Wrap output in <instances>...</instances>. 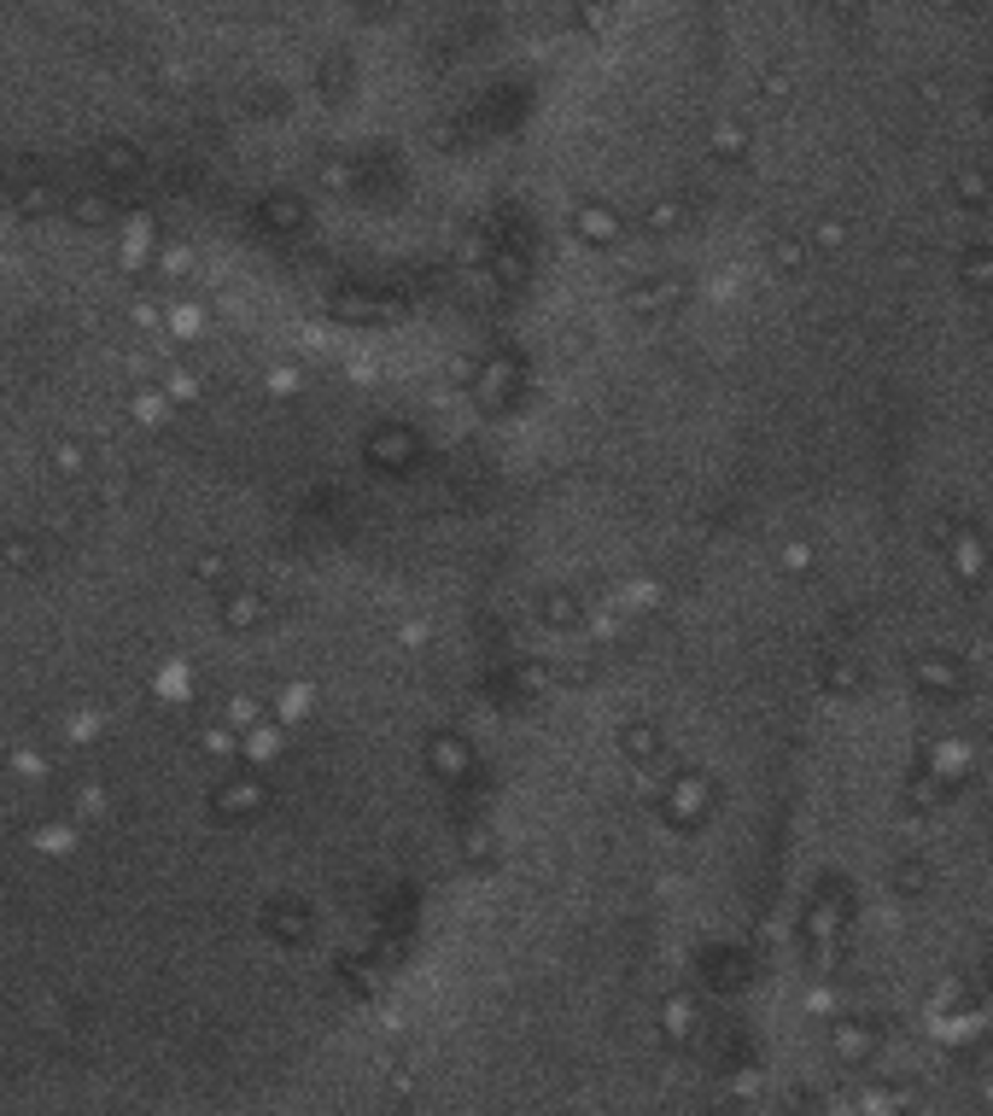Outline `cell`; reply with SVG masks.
Listing matches in <instances>:
<instances>
[{
    "label": "cell",
    "instance_id": "6da1fadb",
    "mask_svg": "<svg viewBox=\"0 0 993 1116\" xmlns=\"http://www.w3.org/2000/svg\"><path fill=\"white\" fill-rule=\"evenodd\" d=\"M935 538L947 544V562H953V573H958L965 585H982V579H988V544H982V532H976L970 520L958 527L953 515H941V520H935Z\"/></svg>",
    "mask_w": 993,
    "mask_h": 1116
},
{
    "label": "cell",
    "instance_id": "7a4b0ae2",
    "mask_svg": "<svg viewBox=\"0 0 993 1116\" xmlns=\"http://www.w3.org/2000/svg\"><path fill=\"white\" fill-rule=\"evenodd\" d=\"M661 813L672 819V824H701L707 813H713V784H707L701 772H678L672 784L661 789Z\"/></svg>",
    "mask_w": 993,
    "mask_h": 1116
},
{
    "label": "cell",
    "instance_id": "3957f363",
    "mask_svg": "<svg viewBox=\"0 0 993 1116\" xmlns=\"http://www.w3.org/2000/svg\"><path fill=\"white\" fill-rule=\"evenodd\" d=\"M912 679H918L923 696H935V702H953V696H965V690H970V672L958 667L953 655H941V649L918 655V661H912Z\"/></svg>",
    "mask_w": 993,
    "mask_h": 1116
},
{
    "label": "cell",
    "instance_id": "277c9868",
    "mask_svg": "<svg viewBox=\"0 0 993 1116\" xmlns=\"http://www.w3.org/2000/svg\"><path fill=\"white\" fill-rule=\"evenodd\" d=\"M574 234H579V240H591V246H619V240H626V223H619L614 205L584 199V205H574Z\"/></svg>",
    "mask_w": 993,
    "mask_h": 1116
},
{
    "label": "cell",
    "instance_id": "5b68a950",
    "mask_svg": "<svg viewBox=\"0 0 993 1116\" xmlns=\"http://www.w3.org/2000/svg\"><path fill=\"white\" fill-rule=\"evenodd\" d=\"M468 386H474V398L485 403V410H503V403H515V392H520V368L515 363H480L474 375H468Z\"/></svg>",
    "mask_w": 993,
    "mask_h": 1116
},
{
    "label": "cell",
    "instance_id": "8992f818",
    "mask_svg": "<svg viewBox=\"0 0 993 1116\" xmlns=\"http://www.w3.org/2000/svg\"><path fill=\"white\" fill-rule=\"evenodd\" d=\"M427 766L439 772V777H450V784H462L468 772H474V749H468V737H433L427 742Z\"/></svg>",
    "mask_w": 993,
    "mask_h": 1116
},
{
    "label": "cell",
    "instance_id": "52a82bcc",
    "mask_svg": "<svg viewBox=\"0 0 993 1116\" xmlns=\"http://www.w3.org/2000/svg\"><path fill=\"white\" fill-rule=\"evenodd\" d=\"M537 620L555 625V632H579V625H591V614H584V602L574 597V590H544V597H537Z\"/></svg>",
    "mask_w": 993,
    "mask_h": 1116
},
{
    "label": "cell",
    "instance_id": "ba28073f",
    "mask_svg": "<svg viewBox=\"0 0 993 1116\" xmlns=\"http://www.w3.org/2000/svg\"><path fill=\"white\" fill-rule=\"evenodd\" d=\"M923 772L941 777V784H958V777L970 772V742L965 737H941L930 749V760H923Z\"/></svg>",
    "mask_w": 993,
    "mask_h": 1116
},
{
    "label": "cell",
    "instance_id": "9c48e42d",
    "mask_svg": "<svg viewBox=\"0 0 993 1116\" xmlns=\"http://www.w3.org/2000/svg\"><path fill=\"white\" fill-rule=\"evenodd\" d=\"M678 298H684V281H678V275H666V281H649V286H631V293H626V304H631L637 316H666V310H672V304H678Z\"/></svg>",
    "mask_w": 993,
    "mask_h": 1116
},
{
    "label": "cell",
    "instance_id": "30bf717a",
    "mask_svg": "<svg viewBox=\"0 0 993 1116\" xmlns=\"http://www.w3.org/2000/svg\"><path fill=\"white\" fill-rule=\"evenodd\" d=\"M619 754H626L631 766H649V760L666 754V737L654 731L649 719H637V725H626V731H619Z\"/></svg>",
    "mask_w": 993,
    "mask_h": 1116
},
{
    "label": "cell",
    "instance_id": "8fae6325",
    "mask_svg": "<svg viewBox=\"0 0 993 1116\" xmlns=\"http://www.w3.org/2000/svg\"><path fill=\"white\" fill-rule=\"evenodd\" d=\"M953 199H958V205H970V211H988L993 205V176L988 171H958L953 176Z\"/></svg>",
    "mask_w": 993,
    "mask_h": 1116
},
{
    "label": "cell",
    "instance_id": "7c38bea8",
    "mask_svg": "<svg viewBox=\"0 0 993 1116\" xmlns=\"http://www.w3.org/2000/svg\"><path fill=\"white\" fill-rule=\"evenodd\" d=\"M958 275H965V286H970V293L993 298V251H988V246H970L965 258H958Z\"/></svg>",
    "mask_w": 993,
    "mask_h": 1116
},
{
    "label": "cell",
    "instance_id": "4fadbf2b",
    "mask_svg": "<svg viewBox=\"0 0 993 1116\" xmlns=\"http://www.w3.org/2000/svg\"><path fill=\"white\" fill-rule=\"evenodd\" d=\"M661 1011H666V1035H684V1041H689V1035L701 1029V1006L689 1000V994H672Z\"/></svg>",
    "mask_w": 993,
    "mask_h": 1116
},
{
    "label": "cell",
    "instance_id": "5bb4252c",
    "mask_svg": "<svg viewBox=\"0 0 993 1116\" xmlns=\"http://www.w3.org/2000/svg\"><path fill=\"white\" fill-rule=\"evenodd\" d=\"M748 146H754V134H748L743 124H713V158L743 164V158H748Z\"/></svg>",
    "mask_w": 993,
    "mask_h": 1116
},
{
    "label": "cell",
    "instance_id": "9a60e30c",
    "mask_svg": "<svg viewBox=\"0 0 993 1116\" xmlns=\"http://www.w3.org/2000/svg\"><path fill=\"white\" fill-rule=\"evenodd\" d=\"M818 679L830 684L836 696H853V690H860V667L841 661V655H824V661H818Z\"/></svg>",
    "mask_w": 993,
    "mask_h": 1116
},
{
    "label": "cell",
    "instance_id": "2e32d148",
    "mask_svg": "<svg viewBox=\"0 0 993 1116\" xmlns=\"http://www.w3.org/2000/svg\"><path fill=\"white\" fill-rule=\"evenodd\" d=\"M497 831H485V824H474V831H462V859H474V866H497Z\"/></svg>",
    "mask_w": 993,
    "mask_h": 1116
},
{
    "label": "cell",
    "instance_id": "e0dca14e",
    "mask_svg": "<svg viewBox=\"0 0 993 1116\" xmlns=\"http://www.w3.org/2000/svg\"><path fill=\"white\" fill-rule=\"evenodd\" d=\"M684 216H689L684 199H661V205L643 211V228H649V234H672V228H684Z\"/></svg>",
    "mask_w": 993,
    "mask_h": 1116
},
{
    "label": "cell",
    "instance_id": "ac0fdd59",
    "mask_svg": "<svg viewBox=\"0 0 993 1116\" xmlns=\"http://www.w3.org/2000/svg\"><path fill=\"white\" fill-rule=\"evenodd\" d=\"M375 456H380V462H410V456H415V438L398 433V427H386V433H375Z\"/></svg>",
    "mask_w": 993,
    "mask_h": 1116
},
{
    "label": "cell",
    "instance_id": "d6986e66",
    "mask_svg": "<svg viewBox=\"0 0 993 1116\" xmlns=\"http://www.w3.org/2000/svg\"><path fill=\"white\" fill-rule=\"evenodd\" d=\"M766 258L778 263L783 275H801V269H806V246H801V240H789V234H783V240H771V246H766Z\"/></svg>",
    "mask_w": 993,
    "mask_h": 1116
},
{
    "label": "cell",
    "instance_id": "ffe728a7",
    "mask_svg": "<svg viewBox=\"0 0 993 1116\" xmlns=\"http://www.w3.org/2000/svg\"><path fill=\"white\" fill-rule=\"evenodd\" d=\"M754 94H760V106H783V99L795 94V82H789V71H760Z\"/></svg>",
    "mask_w": 993,
    "mask_h": 1116
},
{
    "label": "cell",
    "instance_id": "44dd1931",
    "mask_svg": "<svg viewBox=\"0 0 993 1116\" xmlns=\"http://www.w3.org/2000/svg\"><path fill=\"white\" fill-rule=\"evenodd\" d=\"M895 889L900 894H923V889H930V866H923V859H900V866H895Z\"/></svg>",
    "mask_w": 993,
    "mask_h": 1116
},
{
    "label": "cell",
    "instance_id": "7402d4cb",
    "mask_svg": "<svg viewBox=\"0 0 993 1116\" xmlns=\"http://www.w3.org/2000/svg\"><path fill=\"white\" fill-rule=\"evenodd\" d=\"M258 614H263V602L251 597V590H240V597L228 602V625H251V620H258Z\"/></svg>",
    "mask_w": 993,
    "mask_h": 1116
},
{
    "label": "cell",
    "instance_id": "603a6c76",
    "mask_svg": "<svg viewBox=\"0 0 993 1116\" xmlns=\"http://www.w3.org/2000/svg\"><path fill=\"white\" fill-rule=\"evenodd\" d=\"M778 562H783V573H806V567H813V544H801V538H795V544H783Z\"/></svg>",
    "mask_w": 993,
    "mask_h": 1116
},
{
    "label": "cell",
    "instance_id": "cb8c5ba5",
    "mask_svg": "<svg viewBox=\"0 0 993 1116\" xmlns=\"http://www.w3.org/2000/svg\"><path fill=\"white\" fill-rule=\"evenodd\" d=\"M836 1046H841L848 1058H860L865 1046H871V1035H865V1029H853V1023H841V1029H836Z\"/></svg>",
    "mask_w": 993,
    "mask_h": 1116
},
{
    "label": "cell",
    "instance_id": "d4e9b609",
    "mask_svg": "<svg viewBox=\"0 0 993 1116\" xmlns=\"http://www.w3.org/2000/svg\"><path fill=\"white\" fill-rule=\"evenodd\" d=\"M813 246L841 251V246H848V228H841V223H818V228H813Z\"/></svg>",
    "mask_w": 993,
    "mask_h": 1116
},
{
    "label": "cell",
    "instance_id": "484cf974",
    "mask_svg": "<svg viewBox=\"0 0 993 1116\" xmlns=\"http://www.w3.org/2000/svg\"><path fill=\"white\" fill-rule=\"evenodd\" d=\"M106 164H111V171H134V152L129 146H106Z\"/></svg>",
    "mask_w": 993,
    "mask_h": 1116
},
{
    "label": "cell",
    "instance_id": "4316f807",
    "mask_svg": "<svg viewBox=\"0 0 993 1116\" xmlns=\"http://www.w3.org/2000/svg\"><path fill=\"white\" fill-rule=\"evenodd\" d=\"M988 801H993V772H988Z\"/></svg>",
    "mask_w": 993,
    "mask_h": 1116
},
{
    "label": "cell",
    "instance_id": "83f0119b",
    "mask_svg": "<svg viewBox=\"0 0 993 1116\" xmlns=\"http://www.w3.org/2000/svg\"><path fill=\"white\" fill-rule=\"evenodd\" d=\"M988 742H993V714H988Z\"/></svg>",
    "mask_w": 993,
    "mask_h": 1116
},
{
    "label": "cell",
    "instance_id": "f1b7e54d",
    "mask_svg": "<svg viewBox=\"0 0 993 1116\" xmlns=\"http://www.w3.org/2000/svg\"><path fill=\"white\" fill-rule=\"evenodd\" d=\"M988 111H993V94H988Z\"/></svg>",
    "mask_w": 993,
    "mask_h": 1116
}]
</instances>
